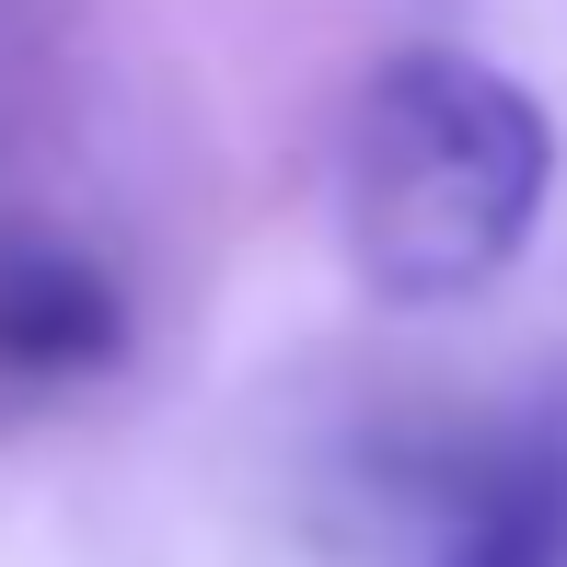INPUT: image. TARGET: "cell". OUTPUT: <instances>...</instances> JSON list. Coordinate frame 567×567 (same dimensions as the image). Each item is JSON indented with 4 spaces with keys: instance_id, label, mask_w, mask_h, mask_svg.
Masks as SVG:
<instances>
[{
    "instance_id": "6da1fadb",
    "label": "cell",
    "mask_w": 567,
    "mask_h": 567,
    "mask_svg": "<svg viewBox=\"0 0 567 567\" xmlns=\"http://www.w3.org/2000/svg\"><path fill=\"white\" fill-rule=\"evenodd\" d=\"M348 267L394 313H441L509 278L556 197V116L463 47H405L348 116Z\"/></svg>"
},
{
    "instance_id": "7a4b0ae2",
    "label": "cell",
    "mask_w": 567,
    "mask_h": 567,
    "mask_svg": "<svg viewBox=\"0 0 567 567\" xmlns=\"http://www.w3.org/2000/svg\"><path fill=\"white\" fill-rule=\"evenodd\" d=\"M127 359V301L93 255L12 231L0 244V382H93Z\"/></svg>"
},
{
    "instance_id": "3957f363",
    "label": "cell",
    "mask_w": 567,
    "mask_h": 567,
    "mask_svg": "<svg viewBox=\"0 0 567 567\" xmlns=\"http://www.w3.org/2000/svg\"><path fill=\"white\" fill-rule=\"evenodd\" d=\"M441 567H567V522L545 486H486L463 509V533L441 545Z\"/></svg>"
}]
</instances>
